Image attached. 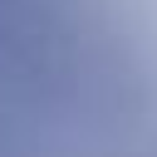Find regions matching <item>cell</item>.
Segmentation results:
<instances>
[{"label":"cell","mask_w":157,"mask_h":157,"mask_svg":"<svg viewBox=\"0 0 157 157\" xmlns=\"http://www.w3.org/2000/svg\"><path fill=\"white\" fill-rule=\"evenodd\" d=\"M83 98H88V93H83ZM108 128H113V123H108ZM113 132H118V128H113ZM118 137H123V132H118Z\"/></svg>","instance_id":"1"}]
</instances>
